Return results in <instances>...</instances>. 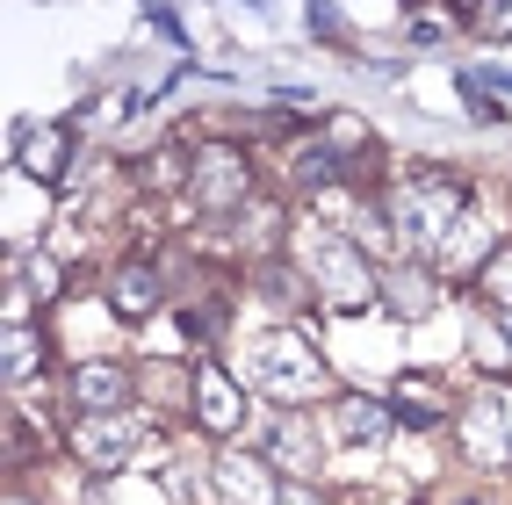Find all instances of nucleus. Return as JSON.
Segmentation results:
<instances>
[{
  "mask_svg": "<svg viewBox=\"0 0 512 505\" xmlns=\"http://www.w3.org/2000/svg\"><path fill=\"white\" fill-rule=\"evenodd\" d=\"M311 37H339V15L325 8V0H318V8H311Z\"/></svg>",
  "mask_w": 512,
  "mask_h": 505,
  "instance_id": "nucleus-25",
  "label": "nucleus"
},
{
  "mask_svg": "<svg viewBox=\"0 0 512 505\" xmlns=\"http://www.w3.org/2000/svg\"><path fill=\"white\" fill-rule=\"evenodd\" d=\"M8 505H37V498H29V491H15V498H8Z\"/></svg>",
  "mask_w": 512,
  "mask_h": 505,
  "instance_id": "nucleus-26",
  "label": "nucleus"
},
{
  "mask_svg": "<svg viewBox=\"0 0 512 505\" xmlns=\"http://www.w3.org/2000/svg\"><path fill=\"white\" fill-rule=\"evenodd\" d=\"M253 289H260L267 311H296V303H303V275H296L289 260H267L260 275H253Z\"/></svg>",
  "mask_w": 512,
  "mask_h": 505,
  "instance_id": "nucleus-16",
  "label": "nucleus"
},
{
  "mask_svg": "<svg viewBox=\"0 0 512 505\" xmlns=\"http://www.w3.org/2000/svg\"><path fill=\"white\" fill-rule=\"evenodd\" d=\"M195 202L210 217H238L253 202V166L238 145H202L195 152Z\"/></svg>",
  "mask_w": 512,
  "mask_h": 505,
  "instance_id": "nucleus-5",
  "label": "nucleus"
},
{
  "mask_svg": "<svg viewBox=\"0 0 512 505\" xmlns=\"http://www.w3.org/2000/svg\"><path fill=\"white\" fill-rule=\"evenodd\" d=\"M476 37H512V0H469V15H462Z\"/></svg>",
  "mask_w": 512,
  "mask_h": 505,
  "instance_id": "nucleus-20",
  "label": "nucleus"
},
{
  "mask_svg": "<svg viewBox=\"0 0 512 505\" xmlns=\"http://www.w3.org/2000/svg\"><path fill=\"white\" fill-rule=\"evenodd\" d=\"M109 296H116V318H152V311H159V296H166V282H159V267L138 260V267H123V275H116Z\"/></svg>",
  "mask_w": 512,
  "mask_h": 505,
  "instance_id": "nucleus-15",
  "label": "nucleus"
},
{
  "mask_svg": "<svg viewBox=\"0 0 512 505\" xmlns=\"http://www.w3.org/2000/svg\"><path fill=\"white\" fill-rule=\"evenodd\" d=\"M58 289H65V267H58V260H44V253H37V260H29V296H44V303H51V296H58Z\"/></svg>",
  "mask_w": 512,
  "mask_h": 505,
  "instance_id": "nucleus-22",
  "label": "nucleus"
},
{
  "mask_svg": "<svg viewBox=\"0 0 512 505\" xmlns=\"http://www.w3.org/2000/svg\"><path fill=\"white\" fill-rule=\"evenodd\" d=\"M138 419L130 412H101V419H73V448H80V462L87 469H123L130 462V448H138Z\"/></svg>",
  "mask_w": 512,
  "mask_h": 505,
  "instance_id": "nucleus-6",
  "label": "nucleus"
},
{
  "mask_svg": "<svg viewBox=\"0 0 512 505\" xmlns=\"http://www.w3.org/2000/svg\"><path fill=\"white\" fill-rule=\"evenodd\" d=\"M275 505H325V498H318V484H289V477H282V498H275Z\"/></svg>",
  "mask_w": 512,
  "mask_h": 505,
  "instance_id": "nucleus-24",
  "label": "nucleus"
},
{
  "mask_svg": "<svg viewBox=\"0 0 512 505\" xmlns=\"http://www.w3.org/2000/svg\"><path fill=\"white\" fill-rule=\"evenodd\" d=\"M484 289H491V296H498V303H505V311H512V246H505V253H491V260H484Z\"/></svg>",
  "mask_w": 512,
  "mask_h": 505,
  "instance_id": "nucleus-21",
  "label": "nucleus"
},
{
  "mask_svg": "<svg viewBox=\"0 0 512 505\" xmlns=\"http://www.w3.org/2000/svg\"><path fill=\"white\" fill-rule=\"evenodd\" d=\"M462 202H469V188L455 174H440V166H426V174H404L390 188L383 210H390L397 239H412L419 253H448V224L462 217Z\"/></svg>",
  "mask_w": 512,
  "mask_h": 505,
  "instance_id": "nucleus-1",
  "label": "nucleus"
},
{
  "mask_svg": "<svg viewBox=\"0 0 512 505\" xmlns=\"http://www.w3.org/2000/svg\"><path fill=\"white\" fill-rule=\"evenodd\" d=\"M390 412H397V426H440L448 397H433L426 383H397V390H390Z\"/></svg>",
  "mask_w": 512,
  "mask_h": 505,
  "instance_id": "nucleus-17",
  "label": "nucleus"
},
{
  "mask_svg": "<svg viewBox=\"0 0 512 505\" xmlns=\"http://www.w3.org/2000/svg\"><path fill=\"white\" fill-rule=\"evenodd\" d=\"M253 376L275 390L282 404H296V397H318V390H325V361L303 347L296 332H275V340L253 347Z\"/></svg>",
  "mask_w": 512,
  "mask_h": 505,
  "instance_id": "nucleus-4",
  "label": "nucleus"
},
{
  "mask_svg": "<svg viewBox=\"0 0 512 505\" xmlns=\"http://www.w3.org/2000/svg\"><path fill=\"white\" fill-rule=\"evenodd\" d=\"M455 433H462V455L469 462L505 469L512 462V390H476L455 412Z\"/></svg>",
  "mask_w": 512,
  "mask_h": 505,
  "instance_id": "nucleus-3",
  "label": "nucleus"
},
{
  "mask_svg": "<svg viewBox=\"0 0 512 505\" xmlns=\"http://www.w3.org/2000/svg\"><path fill=\"white\" fill-rule=\"evenodd\" d=\"M0 368H8V383H22L29 368H37V325L29 318H8V361Z\"/></svg>",
  "mask_w": 512,
  "mask_h": 505,
  "instance_id": "nucleus-18",
  "label": "nucleus"
},
{
  "mask_svg": "<svg viewBox=\"0 0 512 505\" xmlns=\"http://www.w3.org/2000/svg\"><path fill=\"white\" fill-rule=\"evenodd\" d=\"M455 505H484V498H455Z\"/></svg>",
  "mask_w": 512,
  "mask_h": 505,
  "instance_id": "nucleus-27",
  "label": "nucleus"
},
{
  "mask_svg": "<svg viewBox=\"0 0 512 505\" xmlns=\"http://www.w3.org/2000/svg\"><path fill=\"white\" fill-rule=\"evenodd\" d=\"M332 433H339V441H354V448H375V441H390V433H397V412H390L383 397L347 390V397L332 404Z\"/></svg>",
  "mask_w": 512,
  "mask_h": 505,
  "instance_id": "nucleus-11",
  "label": "nucleus"
},
{
  "mask_svg": "<svg viewBox=\"0 0 512 505\" xmlns=\"http://www.w3.org/2000/svg\"><path fill=\"white\" fill-rule=\"evenodd\" d=\"M130 404V376L116 361H80L73 368V412L80 419H101V412H123Z\"/></svg>",
  "mask_w": 512,
  "mask_h": 505,
  "instance_id": "nucleus-10",
  "label": "nucleus"
},
{
  "mask_svg": "<svg viewBox=\"0 0 512 505\" xmlns=\"http://www.w3.org/2000/svg\"><path fill=\"white\" fill-rule=\"evenodd\" d=\"M15 166L29 181H65V166H73V138H65L58 123H37L15 138Z\"/></svg>",
  "mask_w": 512,
  "mask_h": 505,
  "instance_id": "nucleus-12",
  "label": "nucleus"
},
{
  "mask_svg": "<svg viewBox=\"0 0 512 505\" xmlns=\"http://www.w3.org/2000/svg\"><path fill=\"white\" fill-rule=\"evenodd\" d=\"M188 397H195V419L210 426V433H238V426H246V397H238V383L224 376V368L202 361L195 376H188Z\"/></svg>",
  "mask_w": 512,
  "mask_h": 505,
  "instance_id": "nucleus-7",
  "label": "nucleus"
},
{
  "mask_svg": "<svg viewBox=\"0 0 512 505\" xmlns=\"http://www.w3.org/2000/svg\"><path fill=\"white\" fill-rule=\"evenodd\" d=\"M311 282H318V296L347 303V311H361V303L383 296V275L361 260V246L347 239V231H325V239H311Z\"/></svg>",
  "mask_w": 512,
  "mask_h": 505,
  "instance_id": "nucleus-2",
  "label": "nucleus"
},
{
  "mask_svg": "<svg viewBox=\"0 0 512 505\" xmlns=\"http://www.w3.org/2000/svg\"><path fill=\"white\" fill-rule=\"evenodd\" d=\"M145 22L159 29L166 44H188V29H181V15H174V8H145Z\"/></svg>",
  "mask_w": 512,
  "mask_h": 505,
  "instance_id": "nucleus-23",
  "label": "nucleus"
},
{
  "mask_svg": "<svg viewBox=\"0 0 512 505\" xmlns=\"http://www.w3.org/2000/svg\"><path fill=\"white\" fill-rule=\"evenodd\" d=\"M383 296H390L397 318L419 325V318L433 311V296H440V289H433V267H390V275H383Z\"/></svg>",
  "mask_w": 512,
  "mask_h": 505,
  "instance_id": "nucleus-14",
  "label": "nucleus"
},
{
  "mask_svg": "<svg viewBox=\"0 0 512 505\" xmlns=\"http://www.w3.org/2000/svg\"><path fill=\"white\" fill-rule=\"evenodd\" d=\"M267 462H275L289 484H311V469H318V433H311V419H303V412H275Z\"/></svg>",
  "mask_w": 512,
  "mask_h": 505,
  "instance_id": "nucleus-9",
  "label": "nucleus"
},
{
  "mask_svg": "<svg viewBox=\"0 0 512 505\" xmlns=\"http://www.w3.org/2000/svg\"><path fill=\"white\" fill-rule=\"evenodd\" d=\"M210 484H217L224 505H275V498H282V477H275V462H267V455H260V462H253V455H224Z\"/></svg>",
  "mask_w": 512,
  "mask_h": 505,
  "instance_id": "nucleus-8",
  "label": "nucleus"
},
{
  "mask_svg": "<svg viewBox=\"0 0 512 505\" xmlns=\"http://www.w3.org/2000/svg\"><path fill=\"white\" fill-rule=\"evenodd\" d=\"M289 174H296L303 188H325V181H339V152H332V145H303Z\"/></svg>",
  "mask_w": 512,
  "mask_h": 505,
  "instance_id": "nucleus-19",
  "label": "nucleus"
},
{
  "mask_svg": "<svg viewBox=\"0 0 512 505\" xmlns=\"http://www.w3.org/2000/svg\"><path fill=\"white\" fill-rule=\"evenodd\" d=\"M138 188H152V195H174V188H195V152H181V145H159V152H145L138 166Z\"/></svg>",
  "mask_w": 512,
  "mask_h": 505,
  "instance_id": "nucleus-13",
  "label": "nucleus"
}]
</instances>
